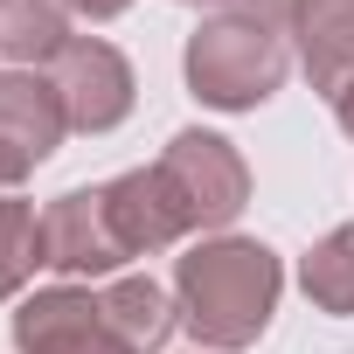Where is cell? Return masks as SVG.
I'll return each mask as SVG.
<instances>
[{
	"mask_svg": "<svg viewBox=\"0 0 354 354\" xmlns=\"http://www.w3.org/2000/svg\"><path fill=\"white\" fill-rule=\"evenodd\" d=\"M285 292V264L257 236H216L174 264V306L202 347H250Z\"/></svg>",
	"mask_w": 354,
	"mask_h": 354,
	"instance_id": "6da1fadb",
	"label": "cell"
},
{
	"mask_svg": "<svg viewBox=\"0 0 354 354\" xmlns=\"http://www.w3.org/2000/svg\"><path fill=\"white\" fill-rule=\"evenodd\" d=\"M278 84H285V35H271L243 15H216L188 35V91L202 104L257 111Z\"/></svg>",
	"mask_w": 354,
	"mask_h": 354,
	"instance_id": "7a4b0ae2",
	"label": "cell"
},
{
	"mask_svg": "<svg viewBox=\"0 0 354 354\" xmlns=\"http://www.w3.org/2000/svg\"><path fill=\"white\" fill-rule=\"evenodd\" d=\"M153 167H160L167 195L181 202L188 230H223V223H236L243 202H250V167H243V153H236L230 139H216V132H174Z\"/></svg>",
	"mask_w": 354,
	"mask_h": 354,
	"instance_id": "3957f363",
	"label": "cell"
},
{
	"mask_svg": "<svg viewBox=\"0 0 354 354\" xmlns=\"http://www.w3.org/2000/svg\"><path fill=\"white\" fill-rule=\"evenodd\" d=\"M56 97H63V118H70V132H111V125H125L132 118V97H139V84H132V63L111 49V42H97V35H77L63 56H56Z\"/></svg>",
	"mask_w": 354,
	"mask_h": 354,
	"instance_id": "277c9868",
	"label": "cell"
},
{
	"mask_svg": "<svg viewBox=\"0 0 354 354\" xmlns=\"http://www.w3.org/2000/svg\"><path fill=\"white\" fill-rule=\"evenodd\" d=\"M132 250L118 243L111 230V209H104V188H70L42 209V264L63 271V278H111Z\"/></svg>",
	"mask_w": 354,
	"mask_h": 354,
	"instance_id": "5b68a950",
	"label": "cell"
},
{
	"mask_svg": "<svg viewBox=\"0 0 354 354\" xmlns=\"http://www.w3.org/2000/svg\"><path fill=\"white\" fill-rule=\"evenodd\" d=\"M15 347L21 354H132L111 319H104V299L84 292V285H49L35 299H21L15 313Z\"/></svg>",
	"mask_w": 354,
	"mask_h": 354,
	"instance_id": "8992f818",
	"label": "cell"
},
{
	"mask_svg": "<svg viewBox=\"0 0 354 354\" xmlns=\"http://www.w3.org/2000/svg\"><path fill=\"white\" fill-rule=\"evenodd\" d=\"M70 118H63V97L49 77L35 70H0V153H8L21 174H35L56 146H63Z\"/></svg>",
	"mask_w": 354,
	"mask_h": 354,
	"instance_id": "52a82bcc",
	"label": "cell"
},
{
	"mask_svg": "<svg viewBox=\"0 0 354 354\" xmlns=\"http://www.w3.org/2000/svg\"><path fill=\"white\" fill-rule=\"evenodd\" d=\"M104 209H111V230H118V243L132 257L167 250V243L188 236V216H181V202L167 195L160 167H132V174H118V181H104Z\"/></svg>",
	"mask_w": 354,
	"mask_h": 354,
	"instance_id": "ba28073f",
	"label": "cell"
},
{
	"mask_svg": "<svg viewBox=\"0 0 354 354\" xmlns=\"http://www.w3.org/2000/svg\"><path fill=\"white\" fill-rule=\"evenodd\" d=\"M292 42H299V63H306L313 91L340 97L354 84V0H299Z\"/></svg>",
	"mask_w": 354,
	"mask_h": 354,
	"instance_id": "9c48e42d",
	"label": "cell"
},
{
	"mask_svg": "<svg viewBox=\"0 0 354 354\" xmlns=\"http://www.w3.org/2000/svg\"><path fill=\"white\" fill-rule=\"evenodd\" d=\"M70 42V0H0V56L15 70L56 63Z\"/></svg>",
	"mask_w": 354,
	"mask_h": 354,
	"instance_id": "30bf717a",
	"label": "cell"
},
{
	"mask_svg": "<svg viewBox=\"0 0 354 354\" xmlns=\"http://www.w3.org/2000/svg\"><path fill=\"white\" fill-rule=\"evenodd\" d=\"M97 299H104L111 333H118L132 354H153V347H160L174 326H181V306H174V299H167L153 278H111Z\"/></svg>",
	"mask_w": 354,
	"mask_h": 354,
	"instance_id": "8fae6325",
	"label": "cell"
},
{
	"mask_svg": "<svg viewBox=\"0 0 354 354\" xmlns=\"http://www.w3.org/2000/svg\"><path fill=\"white\" fill-rule=\"evenodd\" d=\"M299 285H306V299H313L319 313H354V223L326 230V236L306 250Z\"/></svg>",
	"mask_w": 354,
	"mask_h": 354,
	"instance_id": "7c38bea8",
	"label": "cell"
},
{
	"mask_svg": "<svg viewBox=\"0 0 354 354\" xmlns=\"http://www.w3.org/2000/svg\"><path fill=\"white\" fill-rule=\"evenodd\" d=\"M42 264V216L15 195H0V299H15Z\"/></svg>",
	"mask_w": 354,
	"mask_h": 354,
	"instance_id": "4fadbf2b",
	"label": "cell"
},
{
	"mask_svg": "<svg viewBox=\"0 0 354 354\" xmlns=\"http://www.w3.org/2000/svg\"><path fill=\"white\" fill-rule=\"evenodd\" d=\"M230 15L271 28V35H292V15H299V0H230Z\"/></svg>",
	"mask_w": 354,
	"mask_h": 354,
	"instance_id": "5bb4252c",
	"label": "cell"
},
{
	"mask_svg": "<svg viewBox=\"0 0 354 354\" xmlns=\"http://www.w3.org/2000/svg\"><path fill=\"white\" fill-rule=\"evenodd\" d=\"M125 8H132V0H70V15H84V21H111Z\"/></svg>",
	"mask_w": 354,
	"mask_h": 354,
	"instance_id": "9a60e30c",
	"label": "cell"
},
{
	"mask_svg": "<svg viewBox=\"0 0 354 354\" xmlns=\"http://www.w3.org/2000/svg\"><path fill=\"white\" fill-rule=\"evenodd\" d=\"M333 118H340V125H347V132H354V84H347V91H340V97H333Z\"/></svg>",
	"mask_w": 354,
	"mask_h": 354,
	"instance_id": "2e32d148",
	"label": "cell"
},
{
	"mask_svg": "<svg viewBox=\"0 0 354 354\" xmlns=\"http://www.w3.org/2000/svg\"><path fill=\"white\" fill-rule=\"evenodd\" d=\"M15 181H28V174H21V167H15L8 153H0V188H15Z\"/></svg>",
	"mask_w": 354,
	"mask_h": 354,
	"instance_id": "e0dca14e",
	"label": "cell"
},
{
	"mask_svg": "<svg viewBox=\"0 0 354 354\" xmlns=\"http://www.w3.org/2000/svg\"><path fill=\"white\" fill-rule=\"evenodd\" d=\"M188 8H209V0H188Z\"/></svg>",
	"mask_w": 354,
	"mask_h": 354,
	"instance_id": "ac0fdd59",
	"label": "cell"
}]
</instances>
